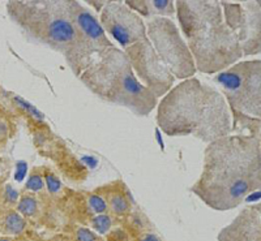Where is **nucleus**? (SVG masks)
Here are the masks:
<instances>
[{"label": "nucleus", "instance_id": "nucleus-1", "mask_svg": "<svg viewBox=\"0 0 261 241\" xmlns=\"http://www.w3.org/2000/svg\"><path fill=\"white\" fill-rule=\"evenodd\" d=\"M260 136L228 134L208 143L201 175L191 191L208 207L226 212L260 191Z\"/></svg>", "mask_w": 261, "mask_h": 241}, {"label": "nucleus", "instance_id": "nucleus-2", "mask_svg": "<svg viewBox=\"0 0 261 241\" xmlns=\"http://www.w3.org/2000/svg\"><path fill=\"white\" fill-rule=\"evenodd\" d=\"M231 123L221 92L195 77L181 81L157 104V124L170 137L193 136L211 143L231 133Z\"/></svg>", "mask_w": 261, "mask_h": 241}, {"label": "nucleus", "instance_id": "nucleus-3", "mask_svg": "<svg viewBox=\"0 0 261 241\" xmlns=\"http://www.w3.org/2000/svg\"><path fill=\"white\" fill-rule=\"evenodd\" d=\"M175 13L196 71L213 75L243 57L241 43L223 20L217 0H178Z\"/></svg>", "mask_w": 261, "mask_h": 241}, {"label": "nucleus", "instance_id": "nucleus-4", "mask_svg": "<svg viewBox=\"0 0 261 241\" xmlns=\"http://www.w3.org/2000/svg\"><path fill=\"white\" fill-rule=\"evenodd\" d=\"M80 80L99 99L128 108L137 116H149L157 107V97L137 80L124 51L116 47L93 63Z\"/></svg>", "mask_w": 261, "mask_h": 241}, {"label": "nucleus", "instance_id": "nucleus-5", "mask_svg": "<svg viewBox=\"0 0 261 241\" xmlns=\"http://www.w3.org/2000/svg\"><path fill=\"white\" fill-rule=\"evenodd\" d=\"M8 13L30 41L68 55L74 41L68 0L9 2Z\"/></svg>", "mask_w": 261, "mask_h": 241}, {"label": "nucleus", "instance_id": "nucleus-6", "mask_svg": "<svg viewBox=\"0 0 261 241\" xmlns=\"http://www.w3.org/2000/svg\"><path fill=\"white\" fill-rule=\"evenodd\" d=\"M68 7L74 29V41L65 56V62L73 75L80 77L93 63L114 46L89 9L74 0H68Z\"/></svg>", "mask_w": 261, "mask_h": 241}, {"label": "nucleus", "instance_id": "nucleus-7", "mask_svg": "<svg viewBox=\"0 0 261 241\" xmlns=\"http://www.w3.org/2000/svg\"><path fill=\"white\" fill-rule=\"evenodd\" d=\"M230 110L260 119L261 62L244 60L220 72L214 78Z\"/></svg>", "mask_w": 261, "mask_h": 241}, {"label": "nucleus", "instance_id": "nucleus-8", "mask_svg": "<svg viewBox=\"0 0 261 241\" xmlns=\"http://www.w3.org/2000/svg\"><path fill=\"white\" fill-rule=\"evenodd\" d=\"M146 36L174 78L188 80L195 76L196 66L187 43L175 22L167 17H153L146 24Z\"/></svg>", "mask_w": 261, "mask_h": 241}, {"label": "nucleus", "instance_id": "nucleus-9", "mask_svg": "<svg viewBox=\"0 0 261 241\" xmlns=\"http://www.w3.org/2000/svg\"><path fill=\"white\" fill-rule=\"evenodd\" d=\"M223 20L237 36L243 56L258 55L261 50V3L220 2Z\"/></svg>", "mask_w": 261, "mask_h": 241}, {"label": "nucleus", "instance_id": "nucleus-10", "mask_svg": "<svg viewBox=\"0 0 261 241\" xmlns=\"http://www.w3.org/2000/svg\"><path fill=\"white\" fill-rule=\"evenodd\" d=\"M124 54L137 80L158 99L172 89L175 78L161 62L149 39L127 47Z\"/></svg>", "mask_w": 261, "mask_h": 241}, {"label": "nucleus", "instance_id": "nucleus-11", "mask_svg": "<svg viewBox=\"0 0 261 241\" xmlns=\"http://www.w3.org/2000/svg\"><path fill=\"white\" fill-rule=\"evenodd\" d=\"M99 24L105 33L124 48L148 39L145 22L124 2H106L101 11Z\"/></svg>", "mask_w": 261, "mask_h": 241}, {"label": "nucleus", "instance_id": "nucleus-12", "mask_svg": "<svg viewBox=\"0 0 261 241\" xmlns=\"http://www.w3.org/2000/svg\"><path fill=\"white\" fill-rule=\"evenodd\" d=\"M218 241H260V206H248L222 229Z\"/></svg>", "mask_w": 261, "mask_h": 241}, {"label": "nucleus", "instance_id": "nucleus-13", "mask_svg": "<svg viewBox=\"0 0 261 241\" xmlns=\"http://www.w3.org/2000/svg\"><path fill=\"white\" fill-rule=\"evenodd\" d=\"M124 3L140 17L169 18L175 13V2L171 0H130Z\"/></svg>", "mask_w": 261, "mask_h": 241}, {"label": "nucleus", "instance_id": "nucleus-14", "mask_svg": "<svg viewBox=\"0 0 261 241\" xmlns=\"http://www.w3.org/2000/svg\"><path fill=\"white\" fill-rule=\"evenodd\" d=\"M234 116V125H231V131L239 132V134H252L260 136V119L248 116L238 111L230 110Z\"/></svg>", "mask_w": 261, "mask_h": 241}, {"label": "nucleus", "instance_id": "nucleus-15", "mask_svg": "<svg viewBox=\"0 0 261 241\" xmlns=\"http://www.w3.org/2000/svg\"><path fill=\"white\" fill-rule=\"evenodd\" d=\"M25 221L24 218L21 217L18 213L11 212L4 217L3 227L6 229V232L12 233V235H18L25 229Z\"/></svg>", "mask_w": 261, "mask_h": 241}, {"label": "nucleus", "instance_id": "nucleus-16", "mask_svg": "<svg viewBox=\"0 0 261 241\" xmlns=\"http://www.w3.org/2000/svg\"><path fill=\"white\" fill-rule=\"evenodd\" d=\"M17 210L20 214L25 215V217H32V215H34L37 212L36 198L32 196H24L20 200V202H18Z\"/></svg>", "mask_w": 261, "mask_h": 241}, {"label": "nucleus", "instance_id": "nucleus-17", "mask_svg": "<svg viewBox=\"0 0 261 241\" xmlns=\"http://www.w3.org/2000/svg\"><path fill=\"white\" fill-rule=\"evenodd\" d=\"M110 207L115 214H124L129 208V203L120 194H113L110 198Z\"/></svg>", "mask_w": 261, "mask_h": 241}, {"label": "nucleus", "instance_id": "nucleus-18", "mask_svg": "<svg viewBox=\"0 0 261 241\" xmlns=\"http://www.w3.org/2000/svg\"><path fill=\"white\" fill-rule=\"evenodd\" d=\"M93 228L99 233H106L111 227V219L106 214H98L97 217L93 218L92 221Z\"/></svg>", "mask_w": 261, "mask_h": 241}, {"label": "nucleus", "instance_id": "nucleus-19", "mask_svg": "<svg viewBox=\"0 0 261 241\" xmlns=\"http://www.w3.org/2000/svg\"><path fill=\"white\" fill-rule=\"evenodd\" d=\"M89 206L93 212L97 213V214H102L107 210V205L105 202V200L102 197L97 196V194H92L89 197Z\"/></svg>", "mask_w": 261, "mask_h": 241}, {"label": "nucleus", "instance_id": "nucleus-20", "mask_svg": "<svg viewBox=\"0 0 261 241\" xmlns=\"http://www.w3.org/2000/svg\"><path fill=\"white\" fill-rule=\"evenodd\" d=\"M43 187H45V182H43L42 176H39L38 173L37 175L34 173V175L30 176L27 182V189H29V191L39 192L43 189Z\"/></svg>", "mask_w": 261, "mask_h": 241}, {"label": "nucleus", "instance_id": "nucleus-21", "mask_svg": "<svg viewBox=\"0 0 261 241\" xmlns=\"http://www.w3.org/2000/svg\"><path fill=\"white\" fill-rule=\"evenodd\" d=\"M46 185H47V189L50 193L55 194L62 189V184H60V180L58 179L57 176L53 175V173H46L45 176Z\"/></svg>", "mask_w": 261, "mask_h": 241}, {"label": "nucleus", "instance_id": "nucleus-22", "mask_svg": "<svg viewBox=\"0 0 261 241\" xmlns=\"http://www.w3.org/2000/svg\"><path fill=\"white\" fill-rule=\"evenodd\" d=\"M77 240L79 241H97L94 233L88 228H79L77 231Z\"/></svg>", "mask_w": 261, "mask_h": 241}, {"label": "nucleus", "instance_id": "nucleus-23", "mask_svg": "<svg viewBox=\"0 0 261 241\" xmlns=\"http://www.w3.org/2000/svg\"><path fill=\"white\" fill-rule=\"evenodd\" d=\"M27 168H28V166L25 163H22V162L17 164L18 171H17V173H16V175H17V180H21L22 177H24V173H27Z\"/></svg>", "mask_w": 261, "mask_h": 241}, {"label": "nucleus", "instance_id": "nucleus-24", "mask_svg": "<svg viewBox=\"0 0 261 241\" xmlns=\"http://www.w3.org/2000/svg\"><path fill=\"white\" fill-rule=\"evenodd\" d=\"M7 198H8L11 202H15L16 200H17V192L13 191L12 187H8L7 188V193H6Z\"/></svg>", "mask_w": 261, "mask_h": 241}, {"label": "nucleus", "instance_id": "nucleus-25", "mask_svg": "<svg viewBox=\"0 0 261 241\" xmlns=\"http://www.w3.org/2000/svg\"><path fill=\"white\" fill-rule=\"evenodd\" d=\"M88 4H89V6H94L95 9L99 12V11H102V8L105 7L106 2H88Z\"/></svg>", "mask_w": 261, "mask_h": 241}, {"label": "nucleus", "instance_id": "nucleus-26", "mask_svg": "<svg viewBox=\"0 0 261 241\" xmlns=\"http://www.w3.org/2000/svg\"><path fill=\"white\" fill-rule=\"evenodd\" d=\"M141 241H160V238L155 235H145L141 238Z\"/></svg>", "mask_w": 261, "mask_h": 241}, {"label": "nucleus", "instance_id": "nucleus-27", "mask_svg": "<svg viewBox=\"0 0 261 241\" xmlns=\"http://www.w3.org/2000/svg\"><path fill=\"white\" fill-rule=\"evenodd\" d=\"M0 241H9V240H8V238H2V240H0Z\"/></svg>", "mask_w": 261, "mask_h": 241}]
</instances>
